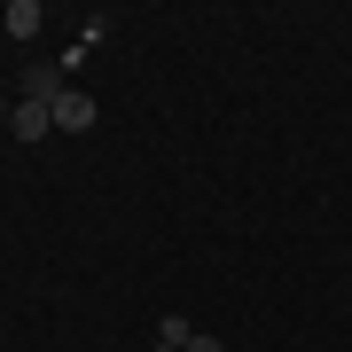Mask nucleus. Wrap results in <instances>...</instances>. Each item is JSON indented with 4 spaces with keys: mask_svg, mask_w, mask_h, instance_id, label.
Wrapping results in <instances>:
<instances>
[{
    "mask_svg": "<svg viewBox=\"0 0 352 352\" xmlns=\"http://www.w3.org/2000/svg\"><path fill=\"white\" fill-rule=\"evenodd\" d=\"M8 126H16V141H47V133H55V110H47V102H32V94H24V102L8 110Z\"/></svg>",
    "mask_w": 352,
    "mask_h": 352,
    "instance_id": "f257e3e1",
    "label": "nucleus"
},
{
    "mask_svg": "<svg viewBox=\"0 0 352 352\" xmlns=\"http://www.w3.org/2000/svg\"><path fill=\"white\" fill-rule=\"evenodd\" d=\"M47 110H55V126H63V133H87V126H94V102L78 94V87H63V94L47 102Z\"/></svg>",
    "mask_w": 352,
    "mask_h": 352,
    "instance_id": "f03ea898",
    "label": "nucleus"
},
{
    "mask_svg": "<svg viewBox=\"0 0 352 352\" xmlns=\"http://www.w3.org/2000/svg\"><path fill=\"white\" fill-rule=\"evenodd\" d=\"M0 24H8L16 39H39V8H32V0H8V16H0Z\"/></svg>",
    "mask_w": 352,
    "mask_h": 352,
    "instance_id": "7ed1b4c3",
    "label": "nucleus"
},
{
    "mask_svg": "<svg viewBox=\"0 0 352 352\" xmlns=\"http://www.w3.org/2000/svg\"><path fill=\"white\" fill-rule=\"evenodd\" d=\"M188 337H196V329H188V314H164V329H157V344H173V352H188Z\"/></svg>",
    "mask_w": 352,
    "mask_h": 352,
    "instance_id": "20e7f679",
    "label": "nucleus"
},
{
    "mask_svg": "<svg viewBox=\"0 0 352 352\" xmlns=\"http://www.w3.org/2000/svg\"><path fill=\"white\" fill-rule=\"evenodd\" d=\"M188 352H227V344L219 337H188Z\"/></svg>",
    "mask_w": 352,
    "mask_h": 352,
    "instance_id": "39448f33",
    "label": "nucleus"
}]
</instances>
